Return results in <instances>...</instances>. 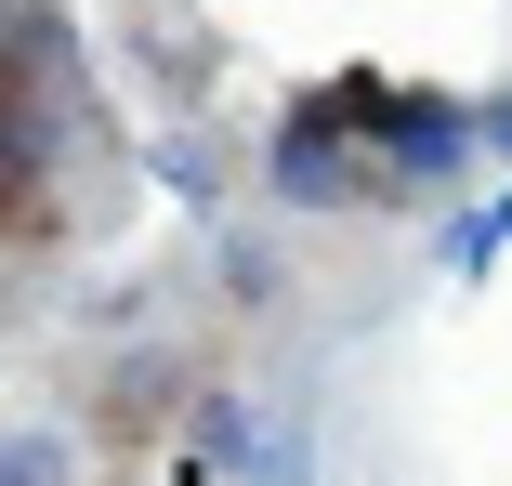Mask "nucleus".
Segmentation results:
<instances>
[{
  "label": "nucleus",
  "mask_w": 512,
  "mask_h": 486,
  "mask_svg": "<svg viewBox=\"0 0 512 486\" xmlns=\"http://www.w3.org/2000/svg\"><path fill=\"white\" fill-rule=\"evenodd\" d=\"M237 486H316V421L263 395V421H250V460H237Z\"/></svg>",
  "instance_id": "1"
},
{
  "label": "nucleus",
  "mask_w": 512,
  "mask_h": 486,
  "mask_svg": "<svg viewBox=\"0 0 512 486\" xmlns=\"http://www.w3.org/2000/svg\"><path fill=\"white\" fill-rule=\"evenodd\" d=\"M434 250H447V276H486V263H499V250H512V224H499V198H460V211H447V237H434Z\"/></svg>",
  "instance_id": "2"
},
{
  "label": "nucleus",
  "mask_w": 512,
  "mask_h": 486,
  "mask_svg": "<svg viewBox=\"0 0 512 486\" xmlns=\"http://www.w3.org/2000/svg\"><path fill=\"white\" fill-rule=\"evenodd\" d=\"M473 132H486V158L512 171V79H486V92H473Z\"/></svg>",
  "instance_id": "3"
}]
</instances>
